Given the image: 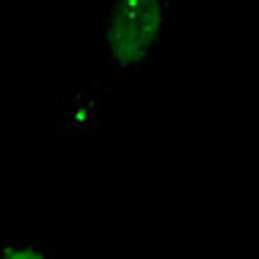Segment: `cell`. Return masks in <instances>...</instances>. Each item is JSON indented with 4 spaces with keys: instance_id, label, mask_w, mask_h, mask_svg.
Wrapping results in <instances>:
<instances>
[{
    "instance_id": "cell-1",
    "label": "cell",
    "mask_w": 259,
    "mask_h": 259,
    "mask_svg": "<svg viewBox=\"0 0 259 259\" xmlns=\"http://www.w3.org/2000/svg\"><path fill=\"white\" fill-rule=\"evenodd\" d=\"M182 29V0H96L94 73L117 89L130 75L158 73Z\"/></svg>"
},
{
    "instance_id": "cell-2",
    "label": "cell",
    "mask_w": 259,
    "mask_h": 259,
    "mask_svg": "<svg viewBox=\"0 0 259 259\" xmlns=\"http://www.w3.org/2000/svg\"><path fill=\"white\" fill-rule=\"evenodd\" d=\"M112 85H106L96 75H89L80 89L60 96L57 104V130L62 135H91L101 127L109 109Z\"/></svg>"
},
{
    "instance_id": "cell-3",
    "label": "cell",
    "mask_w": 259,
    "mask_h": 259,
    "mask_svg": "<svg viewBox=\"0 0 259 259\" xmlns=\"http://www.w3.org/2000/svg\"><path fill=\"white\" fill-rule=\"evenodd\" d=\"M0 259H60V249L50 239L29 233H0Z\"/></svg>"
}]
</instances>
